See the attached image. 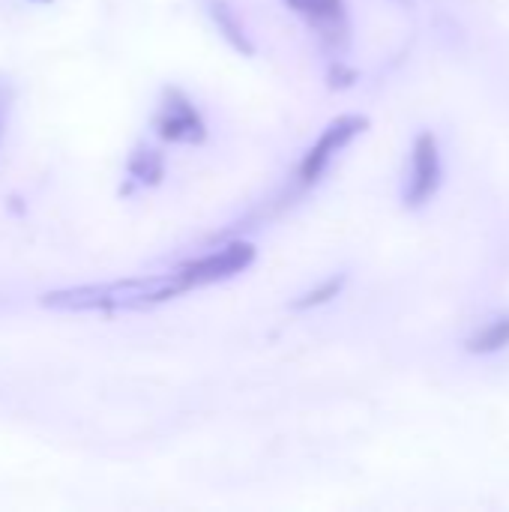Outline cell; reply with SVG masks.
Segmentation results:
<instances>
[{
    "label": "cell",
    "mask_w": 509,
    "mask_h": 512,
    "mask_svg": "<svg viewBox=\"0 0 509 512\" xmlns=\"http://www.w3.org/2000/svg\"><path fill=\"white\" fill-rule=\"evenodd\" d=\"M441 186V147L432 132H420L414 138V153H411V177L405 189V204L411 210L423 207L432 201V195Z\"/></svg>",
    "instance_id": "cell-5"
},
{
    "label": "cell",
    "mask_w": 509,
    "mask_h": 512,
    "mask_svg": "<svg viewBox=\"0 0 509 512\" xmlns=\"http://www.w3.org/2000/svg\"><path fill=\"white\" fill-rule=\"evenodd\" d=\"M201 3H204V12L213 21L216 33L225 39V45L231 51H237L240 57H252L255 54V42H252V33L243 24L240 12L228 0H201Z\"/></svg>",
    "instance_id": "cell-6"
},
{
    "label": "cell",
    "mask_w": 509,
    "mask_h": 512,
    "mask_svg": "<svg viewBox=\"0 0 509 512\" xmlns=\"http://www.w3.org/2000/svg\"><path fill=\"white\" fill-rule=\"evenodd\" d=\"M399 3H411V0H399Z\"/></svg>",
    "instance_id": "cell-13"
},
{
    "label": "cell",
    "mask_w": 509,
    "mask_h": 512,
    "mask_svg": "<svg viewBox=\"0 0 509 512\" xmlns=\"http://www.w3.org/2000/svg\"><path fill=\"white\" fill-rule=\"evenodd\" d=\"M150 129L162 144H174V147H198L207 141V120L201 108L177 84L162 87L156 108L150 114Z\"/></svg>",
    "instance_id": "cell-3"
},
{
    "label": "cell",
    "mask_w": 509,
    "mask_h": 512,
    "mask_svg": "<svg viewBox=\"0 0 509 512\" xmlns=\"http://www.w3.org/2000/svg\"><path fill=\"white\" fill-rule=\"evenodd\" d=\"M183 294H189V282L174 264L162 273H141V276H123L108 282L54 288L45 291L39 303L63 315H132V312H153Z\"/></svg>",
    "instance_id": "cell-1"
},
{
    "label": "cell",
    "mask_w": 509,
    "mask_h": 512,
    "mask_svg": "<svg viewBox=\"0 0 509 512\" xmlns=\"http://www.w3.org/2000/svg\"><path fill=\"white\" fill-rule=\"evenodd\" d=\"M165 153L159 147H150V144H135L132 153L126 156V192L132 189H150V186H159L162 177H165Z\"/></svg>",
    "instance_id": "cell-7"
},
{
    "label": "cell",
    "mask_w": 509,
    "mask_h": 512,
    "mask_svg": "<svg viewBox=\"0 0 509 512\" xmlns=\"http://www.w3.org/2000/svg\"><path fill=\"white\" fill-rule=\"evenodd\" d=\"M509 345V315H501V318H495L492 324H486L474 339H468V351L471 354H495V351H501V348H507Z\"/></svg>",
    "instance_id": "cell-8"
},
{
    "label": "cell",
    "mask_w": 509,
    "mask_h": 512,
    "mask_svg": "<svg viewBox=\"0 0 509 512\" xmlns=\"http://www.w3.org/2000/svg\"><path fill=\"white\" fill-rule=\"evenodd\" d=\"M342 288H345V273H336V276L324 279L318 288H312V291L300 294V297L291 303V309H294V312H309V309H318V306H324V303L336 300V297L342 294Z\"/></svg>",
    "instance_id": "cell-9"
},
{
    "label": "cell",
    "mask_w": 509,
    "mask_h": 512,
    "mask_svg": "<svg viewBox=\"0 0 509 512\" xmlns=\"http://www.w3.org/2000/svg\"><path fill=\"white\" fill-rule=\"evenodd\" d=\"M369 129V117L366 114H342V117H333L321 135L309 144V150L303 153V159L297 162L291 180H288V189L294 192V198H303L309 189H315L324 174L330 171L333 159L348 147L354 144L363 132Z\"/></svg>",
    "instance_id": "cell-2"
},
{
    "label": "cell",
    "mask_w": 509,
    "mask_h": 512,
    "mask_svg": "<svg viewBox=\"0 0 509 512\" xmlns=\"http://www.w3.org/2000/svg\"><path fill=\"white\" fill-rule=\"evenodd\" d=\"M12 108H15V84H12L9 75L0 72V141H3V135H6Z\"/></svg>",
    "instance_id": "cell-10"
},
{
    "label": "cell",
    "mask_w": 509,
    "mask_h": 512,
    "mask_svg": "<svg viewBox=\"0 0 509 512\" xmlns=\"http://www.w3.org/2000/svg\"><path fill=\"white\" fill-rule=\"evenodd\" d=\"M30 3H54V0H30Z\"/></svg>",
    "instance_id": "cell-12"
},
{
    "label": "cell",
    "mask_w": 509,
    "mask_h": 512,
    "mask_svg": "<svg viewBox=\"0 0 509 512\" xmlns=\"http://www.w3.org/2000/svg\"><path fill=\"white\" fill-rule=\"evenodd\" d=\"M285 6L309 27L330 60H345L351 48V15L345 0H285Z\"/></svg>",
    "instance_id": "cell-4"
},
{
    "label": "cell",
    "mask_w": 509,
    "mask_h": 512,
    "mask_svg": "<svg viewBox=\"0 0 509 512\" xmlns=\"http://www.w3.org/2000/svg\"><path fill=\"white\" fill-rule=\"evenodd\" d=\"M327 81H330V87L342 90V87H351V84L357 81V72H354L351 66H345V60H330Z\"/></svg>",
    "instance_id": "cell-11"
}]
</instances>
